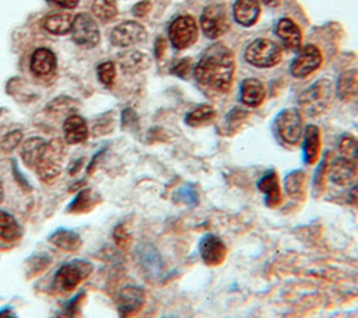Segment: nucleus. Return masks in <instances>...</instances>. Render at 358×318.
Returning a JSON list of instances; mask_svg holds the SVG:
<instances>
[{"label": "nucleus", "instance_id": "1", "mask_svg": "<svg viewBox=\"0 0 358 318\" xmlns=\"http://www.w3.org/2000/svg\"><path fill=\"white\" fill-rule=\"evenodd\" d=\"M234 73V53L222 43L210 46L194 67V78L197 83L215 92H227L231 90Z\"/></svg>", "mask_w": 358, "mask_h": 318}, {"label": "nucleus", "instance_id": "2", "mask_svg": "<svg viewBox=\"0 0 358 318\" xmlns=\"http://www.w3.org/2000/svg\"><path fill=\"white\" fill-rule=\"evenodd\" d=\"M333 84L327 78H320L303 90L298 97L299 111L308 116L323 113L331 102Z\"/></svg>", "mask_w": 358, "mask_h": 318}, {"label": "nucleus", "instance_id": "3", "mask_svg": "<svg viewBox=\"0 0 358 318\" xmlns=\"http://www.w3.org/2000/svg\"><path fill=\"white\" fill-rule=\"evenodd\" d=\"M92 272V265L87 261L77 259L62 265L53 277V289L57 293H71Z\"/></svg>", "mask_w": 358, "mask_h": 318}, {"label": "nucleus", "instance_id": "4", "mask_svg": "<svg viewBox=\"0 0 358 318\" xmlns=\"http://www.w3.org/2000/svg\"><path fill=\"white\" fill-rule=\"evenodd\" d=\"M274 130L285 144H298L303 136L302 112L296 108L282 109L274 119Z\"/></svg>", "mask_w": 358, "mask_h": 318}, {"label": "nucleus", "instance_id": "5", "mask_svg": "<svg viewBox=\"0 0 358 318\" xmlns=\"http://www.w3.org/2000/svg\"><path fill=\"white\" fill-rule=\"evenodd\" d=\"M281 49L277 43L266 38L252 41L245 49V59L249 64L260 69L274 67L281 60Z\"/></svg>", "mask_w": 358, "mask_h": 318}, {"label": "nucleus", "instance_id": "6", "mask_svg": "<svg viewBox=\"0 0 358 318\" xmlns=\"http://www.w3.org/2000/svg\"><path fill=\"white\" fill-rule=\"evenodd\" d=\"M203 34L210 39H217L229 29V14L225 4L215 3L207 6L200 15Z\"/></svg>", "mask_w": 358, "mask_h": 318}, {"label": "nucleus", "instance_id": "7", "mask_svg": "<svg viewBox=\"0 0 358 318\" xmlns=\"http://www.w3.org/2000/svg\"><path fill=\"white\" fill-rule=\"evenodd\" d=\"M169 41L173 48L182 50L192 46L199 36V27L192 15L176 17L168 28Z\"/></svg>", "mask_w": 358, "mask_h": 318}, {"label": "nucleus", "instance_id": "8", "mask_svg": "<svg viewBox=\"0 0 358 318\" xmlns=\"http://www.w3.org/2000/svg\"><path fill=\"white\" fill-rule=\"evenodd\" d=\"M62 160H63L62 143L57 139L48 141L41 155V160L35 167L38 177L45 182L53 181L62 171Z\"/></svg>", "mask_w": 358, "mask_h": 318}, {"label": "nucleus", "instance_id": "9", "mask_svg": "<svg viewBox=\"0 0 358 318\" xmlns=\"http://www.w3.org/2000/svg\"><path fill=\"white\" fill-rule=\"evenodd\" d=\"M70 34L78 46L87 49L95 48L101 39L96 21L88 13H80L73 18Z\"/></svg>", "mask_w": 358, "mask_h": 318}, {"label": "nucleus", "instance_id": "10", "mask_svg": "<svg viewBox=\"0 0 358 318\" xmlns=\"http://www.w3.org/2000/svg\"><path fill=\"white\" fill-rule=\"evenodd\" d=\"M136 258L144 277L157 282L164 273V262L158 249L151 242H141L136 249Z\"/></svg>", "mask_w": 358, "mask_h": 318}, {"label": "nucleus", "instance_id": "11", "mask_svg": "<svg viewBox=\"0 0 358 318\" xmlns=\"http://www.w3.org/2000/svg\"><path fill=\"white\" fill-rule=\"evenodd\" d=\"M147 39V29L137 21H123L110 32V42L119 48H129Z\"/></svg>", "mask_w": 358, "mask_h": 318}, {"label": "nucleus", "instance_id": "12", "mask_svg": "<svg viewBox=\"0 0 358 318\" xmlns=\"http://www.w3.org/2000/svg\"><path fill=\"white\" fill-rule=\"evenodd\" d=\"M323 62L322 52L315 45H305L291 63V74L296 78H303L316 71Z\"/></svg>", "mask_w": 358, "mask_h": 318}, {"label": "nucleus", "instance_id": "13", "mask_svg": "<svg viewBox=\"0 0 358 318\" xmlns=\"http://www.w3.org/2000/svg\"><path fill=\"white\" fill-rule=\"evenodd\" d=\"M145 303V293L141 287L129 284L124 286L116 298V307L120 318L134 317Z\"/></svg>", "mask_w": 358, "mask_h": 318}, {"label": "nucleus", "instance_id": "14", "mask_svg": "<svg viewBox=\"0 0 358 318\" xmlns=\"http://www.w3.org/2000/svg\"><path fill=\"white\" fill-rule=\"evenodd\" d=\"M199 254L204 265L218 266L221 265L228 254L225 242L215 234H206L199 242Z\"/></svg>", "mask_w": 358, "mask_h": 318}, {"label": "nucleus", "instance_id": "15", "mask_svg": "<svg viewBox=\"0 0 358 318\" xmlns=\"http://www.w3.org/2000/svg\"><path fill=\"white\" fill-rule=\"evenodd\" d=\"M357 174H358V167L354 163V160H351L350 157L341 155L333 160V163L329 165L327 178L336 185L345 186L355 179Z\"/></svg>", "mask_w": 358, "mask_h": 318}, {"label": "nucleus", "instance_id": "16", "mask_svg": "<svg viewBox=\"0 0 358 318\" xmlns=\"http://www.w3.org/2000/svg\"><path fill=\"white\" fill-rule=\"evenodd\" d=\"M320 147H322V134L320 129L316 125H308L303 130V161L308 165H313L317 163L320 157Z\"/></svg>", "mask_w": 358, "mask_h": 318}, {"label": "nucleus", "instance_id": "17", "mask_svg": "<svg viewBox=\"0 0 358 318\" xmlns=\"http://www.w3.org/2000/svg\"><path fill=\"white\" fill-rule=\"evenodd\" d=\"M259 191L264 195V203L268 207H277L282 200V193L275 171H267L257 182Z\"/></svg>", "mask_w": 358, "mask_h": 318}, {"label": "nucleus", "instance_id": "18", "mask_svg": "<svg viewBox=\"0 0 358 318\" xmlns=\"http://www.w3.org/2000/svg\"><path fill=\"white\" fill-rule=\"evenodd\" d=\"M234 18L243 27H252L260 17L259 0H236L232 7Z\"/></svg>", "mask_w": 358, "mask_h": 318}, {"label": "nucleus", "instance_id": "19", "mask_svg": "<svg viewBox=\"0 0 358 318\" xmlns=\"http://www.w3.org/2000/svg\"><path fill=\"white\" fill-rule=\"evenodd\" d=\"M275 34L289 50H296L301 48L302 34L299 27L291 18H281L275 25Z\"/></svg>", "mask_w": 358, "mask_h": 318}, {"label": "nucleus", "instance_id": "20", "mask_svg": "<svg viewBox=\"0 0 358 318\" xmlns=\"http://www.w3.org/2000/svg\"><path fill=\"white\" fill-rule=\"evenodd\" d=\"M117 63L126 74H136L150 66V57L136 49H127L117 55Z\"/></svg>", "mask_w": 358, "mask_h": 318}, {"label": "nucleus", "instance_id": "21", "mask_svg": "<svg viewBox=\"0 0 358 318\" xmlns=\"http://www.w3.org/2000/svg\"><path fill=\"white\" fill-rule=\"evenodd\" d=\"M266 98L264 84L257 78H246L241 85V99L246 106L256 108L263 104Z\"/></svg>", "mask_w": 358, "mask_h": 318}, {"label": "nucleus", "instance_id": "22", "mask_svg": "<svg viewBox=\"0 0 358 318\" xmlns=\"http://www.w3.org/2000/svg\"><path fill=\"white\" fill-rule=\"evenodd\" d=\"M63 133L69 144L83 143L88 137L87 122L80 115H70L63 123Z\"/></svg>", "mask_w": 358, "mask_h": 318}, {"label": "nucleus", "instance_id": "23", "mask_svg": "<svg viewBox=\"0 0 358 318\" xmlns=\"http://www.w3.org/2000/svg\"><path fill=\"white\" fill-rule=\"evenodd\" d=\"M56 69V56L48 48H38L31 57V70L35 76L43 77Z\"/></svg>", "mask_w": 358, "mask_h": 318}, {"label": "nucleus", "instance_id": "24", "mask_svg": "<svg viewBox=\"0 0 358 318\" xmlns=\"http://www.w3.org/2000/svg\"><path fill=\"white\" fill-rule=\"evenodd\" d=\"M337 97L343 101H352L358 97V70H347L340 74L336 85Z\"/></svg>", "mask_w": 358, "mask_h": 318}, {"label": "nucleus", "instance_id": "25", "mask_svg": "<svg viewBox=\"0 0 358 318\" xmlns=\"http://www.w3.org/2000/svg\"><path fill=\"white\" fill-rule=\"evenodd\" d=\"M49 242L56 248L66 251V252H76L80 249L83 241L81 237L71 230H56L53 234L49 235Z\"/></svg>", "mask_w": 358, "mask_h": 318}, {"label": "nucleus", "instance_id": "26", "mask_svg": "<svg viewBox=\"0 0 358 318\" xmlns=\"http://www.w3.org/2000/svg\"><path fill=\"white\" fill-rule=\"evenodd\" d=\"M284 188L289 198L303 200L306 196V174L302 170H294L287 174Z\"/></svg>", "mask_w": 358, "mask_h": 318}, {"label": "nucleus", "instance_id": "27", "mask_svg": "<svg viewBox=\"0 0 358 318\" xmlns=\"http://www.w3.org/2000/svg\"><path fill=\"white\" fill-rule=\"evenodd\" d=\"M46 143L48 141H45L41 137H31L24 141L22 148H21V158L28 168L35 170V167H36L38 161L41 160V155L46 147Z\"/></svg>", "mask_w": 358, "mask_h": 318}, {"label": "nucleus", "instance_id": "28", "mask_svg": "<svg viewBox=\"0 0 358 318\" xmlns=\"http://www.w3.org/2000/svg\"><path fill=\"white\" fill-rule=\"evenodd\" d=\"M73 15L69 13L50 14L43 18V28L55 35H64L70 32L73 24Z\"/></svg>", "mask_w": 358, "mask_h": 318}, {"label": "nucleus", "instance_id": "29", "mask_svg": "<svg viewBox=\"0 0 358 318\" xmlns=\"http://www.w3.org/2000/svg\"><path fill=\"white\" fill-rule=\"evenodd\" d=\"M214 118H215V109L211 105L203 104V105H199L194 109H192L186 115L185 122L190 127H200V126L210 123Z\"/></svg>", "mask_w": 358, "mask_h": 318}, {"label": "nucleus", "instance_id": "30", "mask_svg": "<svg viewBox=\"0 0 358 318\" xmlns=\"http://www.w3.org/2000/svg\"><path fill=\"white\" fill-rule=\"evenodd\" d=\"M21 237V227L10 213L0 210V238L4 241H17Z\"/></svg>", "mask_w": 358, "mask_h": 318}, {"label": "nucleus", "instance_id": "31", "mask_svg": "<svg viewBox=\"0 0 358 318\" xmlns=\"http://www.w3.org/2000/svg\"><path fill=\"white\" fill-rule=\"evenodd\" d=\"M91 10L101 22H109L117 15L116 0H94Z\"/></svg>", "mask_w": 358, "mask_h": 318}, {"label": "nucleus", "instance_id": "32", "mask_svg": "<svg viewBox=\"0 0 358 318\" xmlns=\"http://www.w3.org/2000/svg\"><path fill=\"white\" fill-rule=\"evenodd\" d=\"M95 203H96V198L92 193V191L84 189L71 202V205L69 206V212L70 213H84V212H88L90 209H92L95 206Z\"/></svg>", "mask_w": 358, "mask_h": 318}, {"label": "nucleus", "instance_id": "33", "mask_svg": "<svg viewBox=\"0 0 358 318\" xmlns=\"http://www.w3.org/2000/svg\"><path fill=\"white\" fill-rule=\"evenodd\" d=\"M249 116V112L243 108H234L232 111H229V113L227 115L225 118V129H227V133H232V132H236L242 123L248 119Z\"/></svg>", "mask_w": 358, "mask_h": 318}, {"label": "nucleus", "instance_id": "34", "mask_svg": "<svg viewBox=\"0 0 358 318\" xmlns=\"http://www.w3.org/2000/svg\"><path fill=\"white\" fill-rule=\"evenodd\" d=\"M96 74L99 81L106 85L110 87L115 83V77H116V69L115 64L112 62H103L98 66L96 69Z\"/></svg>", "mask_w": 358, "mask_h": 318}, {"label": "nucleus", "instance_id": "35", "mask_svg": "<svg viewBox=\"0 0 358 318\" xmlns=\"http://www.w3.org/2000/svg\"><path fill=\"white\" fill-rule=\"evenodd\" d=\"M329 160H327V155L320 161L319 164V168L316 170V174H315V179H313V189L315 192L320 193L324 188V184H326V179H327V175H329Z\"/></svg>", "mask_w": 358, "mask_h": 318}, {"label": "nucleus", "instance_id": "36", "mask_svg": "<svg viewBox=\"0 0 358 318\" xmlns=\"http://www.w3.org/2000/svg\"><path fill=\"white\" fill-rule=\"evenodd\" d=\"M113 240L115 244L120 248V249H127L131 244V234L129 233V230L126 228L124 224H117L113 230Z\"/></svg>", "mask_w": 358, "mask_h": 318}, {"label": "nucleus", "instance_id": "37", "mask_svg": "<svg viewBox=\"0 0 358 318\" xmlns=\"http://www.w3.org/2000/svg\"><path fill=\"white\" fill-rule=\"evenodd\" d=\"M22 140V132L21 130H14V132H10L7 133L1 141H0V147L4 150V151H10L13 148H15Z\"/></svg>", "mask_w": 358, "mask_h": 318}, {"label": "nucleus", "instance_id": "38", "mask_svg": "<svg viewBox=\"0 0 358 318\" xmlns=\"http://www.w3.org/2000/svg\"><path fill=\"white\" fill-rule=\"evenodd\" d=\"M178 199L189 206H196L197 202H199V198H197V192L193 186L190 185H186L183 188H180L178 191Z\"/></svg>", "mask_w": 358, "mask_h": 318}, {"label": "nucleus", "instance_id": "39", "mask_svg": "<svg viewBox=\"0 0 358 318\" xmlns=\"http://www.w3.org/2000/svg\"><path fill=\"white\" fill-rule=\"evenodd\" d=\"M83 296H84V294H81L80 297L77 296L74 300H71L70 304H69L62 312H59L55 318H77V312H78V308H80V303H81V300H83Z\"/></svg>", "mask_w": 358, "mask_h": 318}, {"label": "nucleus", "instance_id": "40", "mask_svg": "<svg viewBox=\"0 0 358 318\" xmlns=\"http://www.w3.org/2000/svg\"><path fill=\"white\" fill-rule=\"evenodd\" d=\"M357 143L358 140H355L354 137L345 134L341 141H340V150L341 153L345 155V157H350L351 154H355L357 153Z\"/></svg>", "mask_w": 358, "mask_h": 318}, {"label": "nucleus", "instance_id": "41", "mask_svg": "<svg viewBox=\"0 0 358 318\" xmlns=\"http://www.w3.org/2000/svg\"><path fill=\"white\" fill-rule=\"evenodd\" d=\"M190 66H192V62H190V59H180V60H178L175 64H173V67H172V73L173 74H176L178 77H185L187 73H189V70H190Z\"/></svg>", "mask_w": 358, "mask_h": 318}, {"label": "nucleus", "instance_id": "42", "mask_svg": "<svg viewBox=\"0 0 358 318\" xmlns=\"http://www.w3.org/2000/svg\"><path fill=\"white\" fill-rule=\"evenodd\" d=\"M151 8V4L148 0H144V1H140L137 3L134 7H133V14L137 15V17H143L148 13V10Z\"/></svg>", "mask_w": 358, "mask_h": 318}, {"label": "nucleus", "instance_id": "43", "mask_svg": "<svg viewBox=\"0 0 358 318\" xmlns=\"http://www.w3.org/2000/svg\"><path fill=\"white\" fill-rule=\"evenodd\" d=\"M347 203L358 207V184L354 185L347 193Z\"/></svg>", "mask_w": 358, "mask_h": 318}, {"label": "nucleus", "instance_id": "44", "mask_svg": "<svg viewBox=\"0 0 358 318\" xmlns=\"http://www.w3.org/2000/svg\"><path fill=\"white\" fill-rule=\"evenodd\" d=\"M52 1L63 8H74L80 3V0H52Z\"/></svg>", "mask_w": 358, "mask_h": 318}, {"label": "nucleus", "instance_id": "45", "mask_svg": "<svg viewBox=\"0 0 358 318\" xmlns=\"http://www.w3.org/2000/svg\"><path fill=\"white\" fill-rule=\"evenodd\" d=\"M0 318H17V315L11 308H4L0 311Z\"/></svg>", "mask_w": 358, "mask_h": 318}, {"label": "nucleus", "instance_id": "46", "mask_svg": "<svg viewBox=\"0 0 358 318\" xmlns=\"http://www.w3.org/2000/svg\"><path fill=\"white\" fill-rule=\"evenodd\" d=\"M266 6H268V7H277V6H280V3H281V0H262Z\"/></svg>", "mask_w": 358, "mask_h": 318}, {"label": "nucleus", "instance_id": "47", "mask_svg": "<svg viewBox=\"0 0 358 318\" xmlns=\"http://www.w3.org/2000/svg\"><path fill=\"white\" fill-rule=\"evenodd\" d=\"M3 200V185H1V181H0V202Z\"/></svg>", "mask_w": 358, "mask_h": 318}, {"label": "nucleus", "instance_id": "48", "mask_svg": "<svg viewBox=\"0 0 358 318\" xmlns=\"http://www.w3.org/2000/svg\"><path fill=\"white\" fill-rule=\"evenodd\" d=\"M162 318H176V317H172V315H166V317H162Z\"/></svg>", "mask_w": 358, "mask_h": 318}, {"label": "nucleus", "instance_id": "49", "mask_svg": "<svg viewBox=\"0 0 358 318\" xmlns=\"http://www.w3.org/2000/svg\"><path fill=\"white\" fill-rule=\"evenodd\" d=\"M355 155L358 157V143H357V153H355Z\"/></svg>", "mask_w": 358, "mask_h": 318}]
</instances>
